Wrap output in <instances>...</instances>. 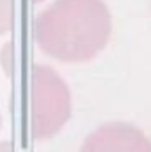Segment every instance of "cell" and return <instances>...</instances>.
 <instances>
[{"mask_svg":"<svg viewBox=\"0 0 151 152\" xmlns=\"http://www.w3.org/2000/svg\"><path fill=\"white\" fill-rule=\"evenodd\" d=\"M110 37V14L101 0H55L34 20V39L52 58L87 62Z\"/></svg>","mask_w":151,"mask_h":152,"instance_id":"6da1fadb","label":"cell"},{"mask_svg":"<svg viewBox=\"0 0 151 152\" xmlns=\"http://www.w3.org/2000/svg\"><path fill=\"white\" fill-rule=\"evenodd\" d=\"M71 112L70 90L64 80L48 66H36L30 76V133L46 140L61 131Z\"/></svg>","mask_w":151,"mask_h":152,"instance_id":"7a4b0ae2","label":"cell"},{"mask_svg":"<svg viewBox=\"0 0 151 152\" xmlns=\"http://www.w3.org/2000/svg\"><path fill=\"white\" fill-rule=\"evenodd\" d=\"M80 152H151V142L132 124L110 122L93 131Z\"/></svg>","mask_w":151,"mask_h":152,"instance_id":"3957f363","label":"cell"},{"mask_svg":"<svg viewBox=\"0 0 151 152\" xmlns=\"http://www.w3.org/2000/svg\"><path fill=\"white\" fill-rule=\"evenodd\" d=\"M13 25V0H0V34L7 32Z\"/></svg>","mask_w":151,"mask_h":152,"instance_id":"277c9868","label":"cell"},{"mask_svg":"<svg viewBox=\"0 0 151 152\" xmlns=\"http://www.w3.org/2000/svg\"><path fill=\"white\" fill-rule=\"evenodd\" d=\"M34 2H43V0H34Z\"/></svg>","mask_w":151,"mask_h":152,"instance_id":"5b68a950","label":"cell"}]
</instances>
